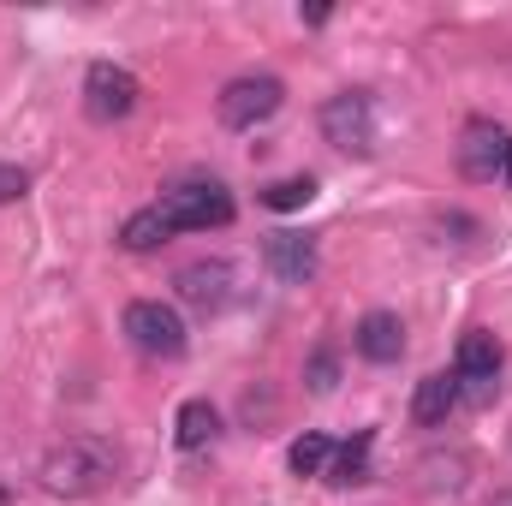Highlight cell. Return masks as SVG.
I'll list each match as a JSON object with an SVG mask.
<instances>
[{
	"label": "cell",
	"mask_w": 512,
	"mask_h": 506,
	"mask_svg": "<svg viewBox=\"0 0 512 506\" xmlns=\"http://www.w3.org/2000/svg\"><path fill=\"white\" fill-rule=\"evenodd\" d=\"M114 477H120V447L108 435H66L42 453V471H36V483L54 501H90L114 489Z\"/></svg>",
	"instance_id": "cell-1"
},
{
	"label": "cell",
	"mask_w": 512,
	"mask_h": 506,
	"mask_svg": "<svg viewBox=\"0 0 512 506\" xmlns=\"http://www.w3.org/2000/svg\"><path fill=\"white\" fill-rule=\"evenodd\" d=\"M155 209L167 215L173 233H215V227H227V221L239 215L233 191H227L221 179H209V173H185V179H173V185L161 191Z\"/></svg>",
	"instance_id": "cell-2"
},
{
	"label": "cell",
	"mask_w": 512,
	"mask_h": 506,
	"mask_svg": "<svg viewBox=\"0 0 512 506\" xmlns=\"http://www.w3.org/2000/svg\"><path fill=\"white\" fill-rule=\"evenodd\" d=\"M501 370H507V352L489 328H471L453 352V381H459V405H495L501 393Z\"/></svg>",
	"instance_id": "cell-3"
},
{
	"label": "cell",
	"mask_w": 512,
	"mask_h": 506,
	"mask_svg": "<svg viewBox=\"0 0 512 506\" xmlns=\"http://www.w3.org/2000/svg\"><path fill=\"white\" fill-rule=\"evenodd\" d=\"M280 102H286V84H280L274 72H245V78H233V84L215 96V114H221L227 131H256L280 114Z\"/></svg>",
	"instance_id": "cell-4"
},
{
	"label": "cell",
	"mask_w": 512,
	"mask_h": 506,
	"mask_svg": "<svg viewBox=\"0 0 512 506\" xmlns=\"http://www.w3.org/2000/svg\"><path fill=\"white\" fill-rule=\"evenodd\" d=\"M126 340L143 352V358H185V346H191V334H185V316L173 310V304H161V298H137L126 304Z\"/></svg>",
	"instance_id": "cell-5"
},
{
	"label": "cell",
	"mask_w": 512,
	"mask_h": 506,
	"mask_svg": "<svg viewBox=\"0 0 512 506\" xmlns=\"http://www.w3.org/2000/svg\"><path fill=\"white\" fill-rule=\"evenodd\" d=\"M322 137L340 155H376V96L370 90H340L322 102Z\"/></svg>",
	"instance_id": "cell-6"
},
{
	"label": "cell",
	"mask_w": 512,
	"mask_h": 506,
	"mask_svg": "<svg viewBox=\"0 0 512 506\" xmlns=\"http://www.w3.org/2000/svg\"><path fill=\"white\" fill-rule=\"evenodd\" d=\"M137 102H143V84L131 78L126 66H114V60H96V66L84 72V114H90L96 126L131 120V114H137Z\"/></svg>",
	"instance_id": "cell-7"
},
{
	"label": "cell",
	"mask_w": 512,
	"mask_h": 506,
	"mask_svg": "<svg viewBox=\"0 0 512 506\" xmlns=\"http://www.w3.org/2000/svg\"><path fill=\"white\" fill-rule=\"evenodd\" d=\"M233 286H239V274H233L227 256H197V262H185V268L173 274L179 304H191V310H203V316L227 310V304H233Z\"/></svg>",
	"instance_id": "cell-8"
},
{
	"label": "cell",
	"mask_w": 512,
	"mask_h": 506,
	"mask_svg": "<svg viewBox=\"0 0 512 506\" xmlns=\"http://www.w3.org/2000/svg\"><path fill=\"white\" fill-rule=\"evenodd\" d=\"M507 149H512V131H501L495 120H471L465 126V143H459V173L495 185L501 167H507Z\"/></svg>",
	"instance_id": "cell-9"
},
{
	"label": "cell",
	"mask_w": 512,
	"mask_h": 506,
	"mask_svg": "<svg viewBox=\"0 0 512 506\" xmlns=\"http://www.w3.org/2000/svg\"><path fill=\"white\" fill-rule=\"evenodd\" d=\"M262 262H268V274L286 280V286H304V280H316V268H322L316 239H310V233H292V227H280V233L262 239Z\"/></svg>",
	"instance_id": "cell-10"
},
{
	"label": "cell",
	"mask_w": 512,
	"mask_h": 506,
	"mask_svg": "<svg viewBox=\"0 0 512 506\" xmlns=\"http://www.w3.org/2000/svg\"><path fill=\"white\" fill-rule=\"evenodd\" d=\"M352 352L364 364H399L405 358V322L393 310H370L358 328H352Z\"/></svg>",
	"instance_id": "cell-11"
},
{
	"label": "cell",
	"mask_w": 512,
	"mask_h": 506,
	"mask_svg": "<svg viewBox=\"0 0 512 506\" xmlns=\"http://www.w3.org/2000/svg\"><path fill=\"white\" fill-rule=\"evenodd\" d=\"M453 411H459V381H453V370H429V376L411 387V417L423 429H441Z\"/></svg>",
	"instance_id": "cell-12"
},
{
	"label": "cell",
	"mask_w": 512,
	"mask_h": 506,
	"mask_svg": "<svg viewBox=\"0 0 512 506\" xmlns=\"http://www.w3.org/2000/svg\"><path fill=\"white\" fill-rule=\"evenodd\" d=\"M411 471H417L423 495H465V483H471V459L465 453H423Z\"/></svg>",
	"instance_id": "cell-13"
},
{
	"label": "cell",
	"mask_w": 512,
	"mask_h": 506,
	"mask_svg": "<svg viewBox=\"0 0 512 506\" xmlns=\"http://www.w3.org/2000/svg\"><path fill=\"white\" fill-rule=\"evenodd\" d=\"M215 435H221V411H215L209 399H185L179 417H173V447H179V453H203Z\"/></svg>",
	"instance_id": "cell-14"
},
{
	"label": "cell",
	"mask_w": 512,
	"mask_h": 506,
	"mask_svg": "<svg viewBox=\"0 0 512 506\" xmlns=\"http://www.w3.org/2000/svg\"><path fill=\"white\" fill-rule=\"evenodd\" d=\"M370 447H376V435H370V429H358L346 447H334V459H328V483H340V489L370 483Z\"/></svg>",
	"instance_id": "cell-15"
},
{
	"label": "cell",
	"mask_w": 512,
	"mask_h": 506,
	"mask_svg": "<svg viewBox=\"0 0 512 506\" xmlns=\"http://www.w3.org/2000/svg\"><path fill=\"white\" fill-rule=\"evenodd\" d=\"M328 459H334V441H328V435H316V429H304V435L286 447L292 477H328Z\"/></svg>",
	"instance_id": "cell-16"
},
{
	"label": "cell",
	"mask_w": 512,
	"mask_h": 506,
	"mask_svg": "<svg viewBox=\"0 0 512 506\" xmlns=\"http://www.w3.org/2000/svg\"><path fill=\"white\" fill-rule=\"evenodd\" d=\"M173 239V227H167V215L149 203V209H137V215H126V227H120V245L126 251H155V245H167Z\"/></svg>",
	"instance_id": "cell-17"
},
{
	"label": "cell",
	"mask_w": 512,
	"mask_h": 506,
	"mask_svg": "<svg viewBox=\"0 0 512 506\" xmlns=\"http://www.w3.org/2000/svg\"><path fill=\"white\" fill-rule=\"evenodd\" d=\"M316 197V179L310 173H292V179H274L268 191H262V209H280V215H292V209H304Z\"/></svg>",
	"instance_id": "cell-18"
},
{
	"label": "cell",
	"mask_w": 512,
	"mask_h": 506,
	"mask_svg": "<svg viewBox=\"0 0 512 506\" xmlns=\"http://www.w3.org/2000/svg\"><path fill=\"white\" fill-rule=\"evenodd\" d=\"M429 233H435V245H471V239H483V227L471 215H459V209H441L429 221Z\"/></svg>",
	"instance_id": "cell-19"
},
{
	"label": "cell",
	"mask_w": 512,
	"mask_h": 506,
	"mask_svg": "<svg viewBox=\"0 0 512 506\" xmlns=\"http://www.w3.org/2000/svg\"><path fill=\"white\" fill-rule=\"evenodd\" d=\"M334 376H340L334 352H316V358H310V370H304V381H310V393H334Z\"/></svg>",
	"instance_id": "cell-20"
},
{
	"label": "cell",
	"mask_w": 512,
	"mask_h": 506,
	"mask_svg": "<svg viewBox=\"0 0 512 506\" xmlns=\"http://www.w3.org/2000/svg\"><path fill=\"white\" fill-rule=\"evenodd\" d=\"M30 191V173L24 167H0V203H18Z\"/></svg>",
	"instance_id": "cell-21"
},
{
	"label": "cell",
	"mask_w": 512,
	"mask_h": 506,
	"mask_svg": "<svg viewBox=\"0 0 512 506\" xmlns=\"http://www.w3.org/2000/svg\"><path fill=\"white\" fill-rule=\"evenodd\" d=\"M501 185H512V149H507V167H501Z\"/></svg>",
	"instance_id": "cell-22"
},
{
	"label": "cell",
	"mask_w": 512,
	"mask_h": 506,
	"mask_svg": "<svg viewBox=\"0 0 512 506\" xmlns=\"http://www.w3.org/2000/svg\"><path fill=\"white\" fill-rule=\"evenodd\" d=\"M489 506H512V489H507V495H495V501H489Z\"/></svg>",
	"instance_id": "cell-23"
}]
</instances>
